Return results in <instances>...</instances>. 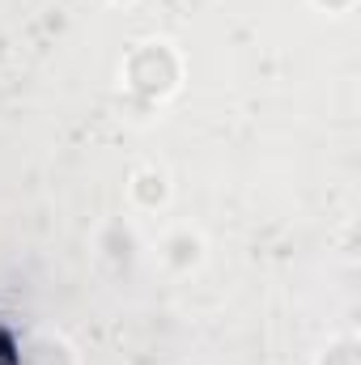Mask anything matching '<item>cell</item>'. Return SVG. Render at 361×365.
<instances>
[{
	"label": "cell",
	"mask_w": 361,
	"mask_h": 365,
	"mask_svg": "<svg viewBox=\"0 0 361 365\" xmlns=\"http://www.w3.org/2000/svg\"><path fill=\"white\" fill-rule=\"evenodd\" d=\"M327 365H357L353 344H340V349H332V353H327Z\"/></svg>",
	"instance_id": "6da1fadb"
},
{
	"label": "cell",
	"mask_w": 361,
	"mask_h": 365,
	"mask_svg": "<svg viewBox=\"0 0 361 365\" xmlns=\"http://www.w3.org/2000/svg\"><path fill=\"white\" fill-rule=\"evenodd\" d=\"M345 4H353V0H327V9H345Z\"/></svg>",
	"instance_id": "7a4b0ae2"
}]
</instances>
